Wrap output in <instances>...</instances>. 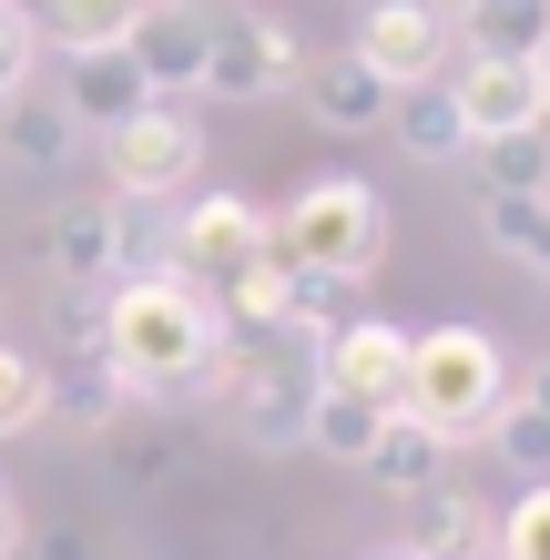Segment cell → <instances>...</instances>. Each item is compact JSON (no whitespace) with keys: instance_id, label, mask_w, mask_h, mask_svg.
<instances>
[{"instance_id":"5bb4252c","label":"cell","mask_w":550,"mask_h":560,"mask_svg":"<svg viewBox=\"0 0 550 560\" xmlns=\"http://www.w3.org/2000/svg\"><path fill=\"white\" fill-rule=\"evenodd\" d=\"M51 103L82 122V133H113V122H133L153 103V82L133 72L122 51H61V72H51Z\"/></svg>"},{"instance_id":"4316f807","label":"cell","mask_w":550,"mask_h":560,"mask_svg":"<svg viewBox=\"0 0 550 560\" xmlns=\"http://www.w3.org/2000/svg\"><path fill=\"white\" fill-rule=\"evenodd\" d=\"M42 21H31V11H0V103H11V92H31V82H42Z\"/></svg>"},{"instance_id":"d6986e66","label":"cell","mask_w":550,"mask_h":560,"mask_svg":"<svg viewBox=\"0 0 550 560\" xmlns=\"http://www.w3.org/2000/svg\"><path fill=\"white\" fill-rule=\"evenodd\" d=\"M398 418V408H367V398H347V387H316V408H306V448L316 458H337V469H367V448H377V428Z\"/></svg>"},{"instance_id":"603a6c76","label":"cell","mask_w":550,"mask_h":560,"mask_svg":"<svg viewBox=\"0 0 550 560\" xmlns=\"http://www.w3.org/2000/svg\"><path fill=\"white\" fill-rule=\"evenodd\" d=\"M42 418H51V368L0 337V439H21V428H42Z\"/></svg>"},{"instance_id":"9a60e30c","label":"cell","mask_w":550,"mask_h":560,"mask_svg":"<svg viewBox=\"0 0 550 560\" xmlns=\"http://www.w3.org/2000/svg\"><path fill=\"white\" fill-rule=\"evenodd\" d=\"M387 133H398L408 163L448 174V163L469 153V113H459V92H448V72H438V82H408V92H398V113H387Z\"/></svg>"},{"instance_id":"484cf974","label":"cell","mask_w":550,"mask_h":560,"mask_svg":"<svg viewBox=\"0 0 550 560\" xmlns=\"http://www.w3.org/2000/svg\"><path fill=\"white\" fill-rule=\"evenodd\" d=\"M500 560H550V479H530L500 510Z\"/></svg>"},{"instance_id":"d6a6232c","label":"cell","mask_w":550,"mask_h":560,"mask_svg":"<svg viewBox=\"0 0 550 560\" xmlns=\"http://www.w3.org/2000/svg\"><path fill=\"white\" fill-rule=\"evenodd\" d=\"M429 11H448V21H459V11H469V0H429Z\"/></svg>"},{"instance_id":"7402d4cb","label":"cell","mask_w":550,"mask_h":560,"mask_svg":"<svg viewBox=\"0 0 550 560\" xmlns=\"http://www.w3.org/2000/svg\"><path fill=\"white\" fill-rule=\"evenodd\" d=\"M479 224L520 276H550V194H500V205H479Z\"/></svg>"},{"instance_id":"f1b7e54d","label":"cell","mask_w":550,"mask_h":560,"mask_svg":"<svg viewBox=\"0 0 550 560\" xmlns=\"http://www.w3.org/2000/svg\"><path fill=\"white\" fill-rule=\"evenodd\" d=\"M21 550H31V560H103V550H92V540L72 530V520H51V530H31Z\"/></svg>"},{"instance_id":"6da1fadb","label":"cell","mask_w":550,"mask_h":560,"mask_svg":"<svg viewBox=\"0 0 550 560\" xmlns=\"http://www.w3.org/2000/svg\"><path fill=\"white\" fill-rule=\"evenodd\" d=\"M103 368L133 387V398H164V408H204L224 398V316L194 276H122L103 295Z\"/></svg>"},{"instance_id":"8fae6325","label":"cell","mask_w":550,"mask_h":560,"mask_svg":"<svg viewBox=\"0 0 550 560\" xmlns=\"http://www.w3.org/2000/svg\"><path fill=\"white\" fill-rule=\"evenodd\" d=\"M398 540L418 560H500V510L479 500V489L438 479V489H418V500H408V530Z\"/></svg>"},{"instance_id":"7a4b0ae2","label":"cell","mask_w":550,"mask_h":560,"mask_svg":"<svg viewBox=\"0 0 550 560\" xmlns=\"http://www.w3.org/2000/svg\"><path fill=\"white\" fill-rule=\"evenodd\" d=\"M520 398L510 377V347L490 326H418L408 337V387H398V418H418L438 448L459 439H490V418Z\"/></svg>"},{"instance_id":"4dcf8cb0","label":"cell","mask_w":550,"mask_h":560,"mask_svg":"<svg viewBox=\"0 0 550 560\" xmlns=\"http://www.w3.org/2000/svg\"><path fill=\"white\" fill-rule=\"evenodd\" d=\"M21 550V510H11V489H0V560Z\"/></svg>"},{"instance_id":"277c9868","label":"cell","mask_w":550,"mask_h":560,"mask_svg":"<svg viewBox=\"0 0 550 560\" xmlns=\"http://www.w3.org/2000/svg\"><path fill=\"white\" fill-rule=\"evenodd\" d=\"M296 72H306V42L276 11H255V0H214L204 103H276V92H296Z\"/></svg>"},{"instance_id":"7c38bea8","label":"cell","mask_w":550,"mask_h":560,"mask_svg":"<svg viewBox=\"0 0 550 560\" xmlns=\"http://www.w3.org/2000/svg\"><path fill=\"white\" fill-rule=\"evenodd\" d=\"M448 92L469 113V143L479 133H540L550 103H540V61H448Z\"/></svg>"},{"instance_id":"ffe728a7","label":"cell","mask_w":550,"mask_h":560,"mask_svg":"<svg viewBox=\"0 0 550 560\" xmlns=\"http://www.w3.org/2000/svg\"><path fill=\"white\" fill-rule=\"evenodd\" d=\"M367 479H377V489H398V500H418V489H438V479H448V448H438L418 418H387V428H377V448H367Z\"/></svg>"},{"instance_id":"e0dca14e","label":"cell","mask_w":550,"mask_h":560,"mask_svg":"<svg viewBox=\"0 0 550 560\" xmlns=\"http://www.w3.org/2000/svg\"><path fill=\"white\" fill-rule=\"evenodd\" d=\"M448 31H459V61H540L550 51V0H469Z\"/></svg>"},{"instance_id":"52a82bcc","label":"cell","mask_w":550,"mask_h":560,"mask_svg":"<svg viewBox=\"0 0 550 560\" xmlns=\"http://www.w3.org/2000/svg\"><path fill=\"white\" fill-rule=\"evenodd\" d=\"M347 51H358L377 82L408 92V82H438L448 61H459V31H448V11H429V0H367Z\"/></svg>"},{"instance_id":"9c48e42d","label":"cell","mask_w":550,"mask_h":560,"mask_svg":"<svg viewBox=\"0 0 550 560\" xmlns=\"http://www.w3.org/2000/svg\"><path fill=\"white\" fill-rule=\"evenodd\" d=\"M42 276L72 285V295L122 276V205H113V194H72V205L42 214Z\"/></svg>"},{"instance_id":"30bf717a","label":"cell","mask_w":550,"mask_h":560,"mask_svg":"<svg viewBox=\"0 0 550 560\" xmlns=\"http://www.w3.org/2000/svg\"><path fill=\"white\" fill-rule=\"evenodd\" d=\"M316 387H347L367 408H398L408 387V326L398 316H347L327 347H316Z\"/></svg>"},{"instance_id":"d590c367","label":"cell","mask_w":550,"mask_h":560,"mask_svg":"<svg viewBox=\"0 0 550 560\" xmlns=\"http://www.w3.org/2000/svg\"><path fill=\"white\" fill-rule=\"evenodd\" d=\"M0 11H21V0H0Z\"/></svg>"},{"instance_id":"cb8c5ba5","label":"cell","mask_w":550,"mask_h":560,"mask_svg":"<svg viewBox=\"0 0 550 560\" xmlns=\"http://www.w3.org/2000/svg\"><path fill=\"white\" fill-rule=\"evenodd\" d=\"M500 458V469H520V479H550V418L530 408V398H510L500 418H490V439H479Z\"/></svg>"},{"instance_id":"5b68a950","label":"cell","mask_w":550,"mask_h":560,"mask_svg":"<svg viewBox=\"0 0 550 560\" xmlns=\"http://www.w3.org/2000/svg\"><path fill=\"white\" fill-rule=\"evenodd\" d=\"M103 174H113V205H174L204 174V122L184 103H143L133 122L103 133Z\"/></svg>"},{"instance_id":"2e32d148","label":"cell","mask_w":550,"mask_h":560,"mask_svg":"<svg viewBox=\"0 0 550 560\" xmlns=\"http://www.w3.org/2000/svg\"><path fill=\"white\" fill-rule=\"evenodd\" d=\"M0 153H11L21 174H72V153H82V122L61 113L42 82H31V92H11V103H0Z\"/></svg>"},{"instance_id":"8992f818","label":"cell","mask_w":550,"mask_h":560,"mask_svg":"<svg viewBox=\"0 0 550 560\" xmlns=\"http://www.w3.org/2000/svg\"><path fill=\"white\" fill-rule=\"evenodd\" d=\"M266 205L255 194H184L174 214V276H194L204 295H224L245 266H266Z\"/></svg>"},{"instance_id":"ba28073f","label":"cell","mask_w":550,"mask_h":560,"mask_svg":"<svg viewBox=\"0 0 550 560\" xmlns=\"http://www.w3.org/2000/svg\"><path fill=\"white\" fill-rule=\"evenodd\" d=\"M204 31H214V0H143V11H133V31H122V61L153 82V103L204 92Z\"/></svg>"},{"instance_id":"1f68e13d","label":"cell","mask_w":550,"mask_h":560,"mask_svg":"<svg viewBox=\"0 0 550 560\" xmlns=\"http://www.w3.org/2000/svg\"><path fill=\"white\" fill-rule=\"evenodd\" d=\"M367 560H418V550H408V540H387V550H367Z\"/></svg>"},{"instance_id":"ac0fdd59","label":"cell","mask_w":550,"mask_h":560,"mask_svg":"<svg viewBox=\"0 0 550 560\" xmlns=\"http://www.w3.org/2000/svg\"><path fill=\"white\" fill-rule=\"evenodd\" d=\"M459 163H469L479 205H500V194H550V122L540 133H479Z\"/></svg>"},{"instance_id":"d4e9b609","label":"cell","mask_w":550,"mask_h":560,"mask_svg":"<svg viewBox=\"0 0 550 560\" xmlns=\"http://www.w3.org/2000/svg\"><path fill=\"white\" fill-rule=\"evenodd\" d=\"M174 266V224H164V205H122V276H164ZM113 276V285H122Z\"/></svg>"},{"instance_id":"836d02e7","label":"cell","mask_w":550,"mask_h":560,"mask_svg":"<svg viewBox=\"0 0 550 560\" xmlns=\"http://www.w3.org/2000/svg\"><path fill=\"white\" fill-rule=\"evenodd\" d=\"M540 103H550V51H540Z\"/></svg>"},{"instance_id":"f546056e","label":"cell","mask_w":550,"mask_h":560,"mask_svg":"<svg viewBox=\"0 0 550 560\" xmlns=\"http://www.w3.org/2000/svg\"><path fill=\"white\" fill-rule=\"evenodd\" d=\"M520 398H530V408H540V418H550V357H540V368H530V377H520Z\"/></svg>"},{"instance_id":"3957f363","label":"cell","mask_w":550,"mask_h":560,"mask_svg":"<svg viewBox=\"0 0 550 560\" xmlns=\"http://www.w3.org/2000/svg\"><path fill=\"white\" fill-rule=\"evenodd\" d=\"M266 245H276V266H296V276L367 285L387 266V205H377L367 174H316V184L285 194V205H266Z\"/></svg>"},{"instance_id":"4fadbf2b","label":"cell","mask_w":550,"mask_h":560,"mask_svg":"<svg viewBox=\"0 0 550 560\" xmlns=\"http://www.w3.org/2000/svg\"><path fill=\"white\" fill-rule=\"evenodd\" d=\"M296 103L327 122V133H387V113H398V82H377L358 51H316L296 72Z\"/></svg>"},{"instance_id":"83f0119b","label":"cell","mask_w":550,"mask_h":560,"mask_svg":"<svg viewBox=\"0 0 550 560\" xmlns=\"http://www.w3.org/2000/svg\"><path fill=\"white\" fill-rule=\"evenodd\" d=\"M51 347L61 357H103V295H72V285H61L51 295Z\"/></svg>"},{"instance_id":"e575fe53","label":"cell","mask_w":550,"mask_h":560,"mask_svg":"<svg viewBox=\"0 0 550 560\" xmlns=\"http://www.w3.org/2000/svg\"><path fill=\"white\" fill-rule=\"evenodd\" d=\"M103 11H143V0H103Z\"/></svg>"},{"instance_id":"44dd1931","label":"cell","mask_w":550,"mask_h":560,"mask_svg":"<svg viewBox=\"0 0 550 560\" xmlns=\"http://www.w3.org/2000/svg\"><path fill=\"white\" fill-rule=\"evenodd\" d=\"M122 408H133V387H122L103 357H72V368L51 377V418H61V428H82V439H103Z\"/></svg>"}]
</instances>
